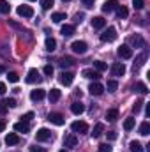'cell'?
I'll list each match as a JSON object with an SVG mask.
<instances>
[{
    "mask_svg": "<svg viewBox=\"0 0 150 152\" xmlns=\"http://www.w3.org/2000/svg\"><path fill=\"white\" fill-rule=\"evenodd\" d=\"M64 145L69 147V149H74L76 145H78V138H76V134H67V136L64 138Z\"/></svg>",
    "mask_w": 150,
    "mask_h": 152,
    "instance_id": "5bb4252c",
    "label": "cell"
},
{
    "mask_svg": "<svg viewBox=\"0 0 150 152\" xmlns=\"http://www.w3.org/2000/svg\"><path fill=\"white\" fill-rule=\"evenodd\" d=\"M64 2H69V0H64Z\"/></svg>",
    "mask_w": 150,
    "mask_h": 152,
    "instance_id": "11a10c76",
    "label": "cell"
},
{
    "mask_svg": "<svg viewBox=\"0 0 150 152\" xmlns=\"http://www.w3.org/2000/svg\"><path fill=\"white\" fill-rule=\"evenodd\" d=\"M133 88H134V92H140V94H147V92H149V87H147L143 81H136Z\"/></svg>",
    "mask_w": 150,
    "mask_h": 152,
    "instance_id": "603a6c76",
    "label": "cell"
},
{
    "mask_svg": "<svg viewBox=\"0 0 150 152\" xmlns=\"http://www.w3.org/2000/svg\"><path fill=\"white\" fill-rule=\"evenodd\" d=\"M117 39V28L115 27H108L103 34H101V41L103 42H113Z\"/></svg>",
    "mask_w": 150,
    "mask_h": 152,
    "instance_id": "6da1fadb",
    "label": "cell"
},
{
    "mask_svg": "<svg viewBox=\"0 0 150 152\" xmlns=\"http://www.w3.org/2000/svg\"><path fill=\"white\" fill-rule=\"evenodd\" d=\"M71 50H73L74 53H78V55H83V53H87L88 46H87L85 41H74V42L71 44Z\"/></svg>",
    "mask_w": 150,
    "mask_h": 152,
    "instance_id": "277c9868",
    "label": "cell"
},
{
    "mask_svg": "<svg viewBox=\"0 0 150 152\" xmlns=\"http://www.w3.org/2000/svg\"><path fill=\"white\" fill-rule=\"evenodd\" d=\"M83 18H85V14H79V12L76 14V21H78V23H79V21H83Z\"/></svg>",
    "mask_w": 150,
    "mask_h": 152,
    "instance_id": "f907efd6",
    "label": "cell"
},
{
    "mask_svg": "<svg viewBox=\"0 0 150 152\" xmlns=\"http://www.w3.org/2000/svg\"><path fill=\"white\" fill-rule=\"evenodd\" d=\"M7 80H9L11 83H18V80H20V76L16 75V73H9V75H7Z\"/></svg>",
    "mask_w": 150,
    "mask_h": 152,
    "instance_id": "ab89813d",
    "label": "cell"
},
{
    "mask_svg": "<svg viewBox=\"0 0 150 152\" xmlns=\"http://www.w3.org/2000/svg\"><path fill=\"white\" fill-rule=\"evenodd\" d=\"M97 151H99V152H111V151H113V147L110 145V143H101Z\"/></svg>",
    "mask_w": 150,
    "mask_h": 152,
    "instance_id": "f35d334b",
    "label": "cell"
},
{
    "mask_svg": "<svg viewBox=\"0 0 150 152\" xmlns=\"http://www.w3.org/2000/svg\"><path fill=\"white\" fill-rule=\"evenodd\" d=\"M134 126H136V118H133V117H127V118L124 120V129H125V131H131Z\"/></svg>",
    "mask_w": 150,
    "mask_h": 152,
    "instance_id": "83f0119b",
    "label": "cell"
},
{
    "mask_svg": "<svg viewBox=\"0 0 150 152\" xmlns=\"http://www.w3.org/2000/svg\"><path fill=\"white\" fill-rule=\"evenodd\" d=\"M44 46H46V50H48V51H55V50H57V41H55L53 37H46Z\"/></svg>",
    "mask_w": 150,
    "mask_h": 152,
    "instance_id": "484cf974",
    "label": "cell"
},
{
    "mask_svg": "<svg viewBox=\"0 0 150 152\" xmlns=\"http://www.w3.org/2000/svg\"><path fill=\"white\" fill-rule=\"evenodd\" d=\"M92 27L94 28H104L106 27V20L103 18V16H95V18H92Z\"/></svg>",
    "mask_w": 150,
    "mask_h": 152,
    "instance_id": "2e32d148",
    "label": "cell"
},
{
    "mask_svg": "<svg viewBox=\"0 0 150 152\" xmlns=\"http://www.w3.org/2000/svg\"><path fill=\"white\" fill-rule=\"evenodd\" d=\"M60 152H67V151H66V149H64V151H60Z\"/></svg>",
    "mask_w": 150,
    "mask_h": 152,
    "instance_id": "db71d44e",
    "label": "cell"
},
{
    "mask_svg": "<svg viewBox=\"0 0 150 152\" xmlns=\"http://www.w3.org/2000/svg\"><path fill=\"white\" fill-rule=\"evenodd\" d=\"M66 18H67L66 12H53V14H51V20H53L55 23H62Z\"/></svg>",
    "mask_w": 150,
    "mask_h": 152,
    "instance_id": "4dcf8cb0",
    "label": "cell"
},
{
    "mask_svg": "<svg viewBox=\"0 0 150 152\" xmlns=\"http://www.w3.org/2000/svg\"><path fill=\"white\" fill-rule=\"evenodd\" d=\"M74 32H76L74 25H62V28H60V34H62L64 37H71Z\"/></svg>",
    "mask_w": 150,
    "mask_h": 152,
    "instance_id": "e0dca14e",
    "label": "cell"
},
{
    "mask_svg": "<svg viewBox=\"0 0 150 152\" xmlns=\"http://www.w3.org/2000/svg\"><path fill=\"white\" fill-rule=\"evenodd\" d=\"M133 5H134V9H138V11H140V9H143V7H145V2H143V0H133Z\"/></svg>",
    "mask_w": 150,
    "mask_h": 152,
    "instance_id": "60d3db41",
    "label": "cell"
},
{
    "mask_svg": "<svg viewBox=\"0 0 150 152\" xmlns=\"http://www.w3.org/2000/svg\"><path fill=\"white\" fill-rule=\"evenodd\" d=\"M103 133H104V126H103V124H95L90 134H92V138H99Z\"/></svg>",
    "mask_w": 150,
    "mask_h": 152,
    "instance_id": "d4e9b609",
    "label": "cell"
},
{
    "mask_svg": "<svg viewBox=\"0 0 150 152\" xmlns=\"http://www.w3.org/2000/svg\"><path fill=\"white\" fill-rule=\"evenodd\" d=\"M5 104H7V108H16V106H18L16 99H12V97H11V99H7V101H5Z\"/></svg>",
    "mask_w": 150,
    "mask_h": 152,
    "instance_id": "ee69618b",
    "label": "cell"
},
{
    "mask_svg": "<svg viewBox=\"0 0 150 152\" xmlns=\"http://www.w3.org/2000/svg\"><path fill=\"white\" fill-rule=\"evenodd\" d=\"M118 7V2L117 0H106L104 4H103V12H111Z\"/></svg>",
    "mask_w": 150,
    "mask_h": 152,
    "instance_id": "4fadbf2b",
    "label": "cell"
},
{
    "mask_svg": "<svg viewBox=\"0 0 150 152\" xmlns=\"http://www.w3.org/2000/svg\"><path fill=\"white\" fill-rule=\"evenodd\" d=\"M28 2H34V0H28Z\"/></svg>",
    "mask_w": 150,
    "mask_h": 152,
    "instance_id": "9f6ffc18",
    "label": "cell"
},
{
    "mask_svg": "<svg viewBox=\"0 0 150 152\" xmlns=\"http://www.w3.org/2000/svg\"><path fill=\"white\" fill-rule=\"evenodd\" d=\"M48 120H50L51 124H55V126H64V124H66L64 115H62V113H57V112H51V113L48 115Z\"/></svg>",
    "mask_w": 150,
    "mask_h": 152,
    "instance_id": "8992f818",
    "label": "cell"
},
{
    "mask_svg": "<svg viewBox=\"0 0 150 152\" xmlns=\"http://www.w3.org/2000/svg\"><path fill=\"white\" fill-rule=\"evenodd\" d=\"M83 76L88 78V80H95V81H97V80L101 78V73H97V71H94V69H85V71H83Z\"/></svg>",
    "mask_w": 150,
    "mask_h": 152,
    "instance_id": "44dd1931",
    "label": "cell"
},
{
    "mask_svg": "<svg viewBox=\"0 0 150 152\" xmlns=\"http://www.w3.org/2000/svg\"><path fill=\"white\" fill-rule=\"evenodd\" d=\"M9 12H11V5H9V2L0 0V14H9Z\"/></svg>",
    "mask_w": 150,
    "mask_h": 152,
    "instance_id": "1f68e13d",
    "label": "cell"
},
{
    "mask_svg": "<svg viewBox=\"0 0 150 152\" xmlns=\"http://www.w3.org/2000/svg\"><path fill=\"white\" fill-rule=\"evenodd\" d=\"M117 53H118L120 58H131V57H133V48L127 46V44H122V46H118Z\"/></svg>",
    "mask_w": 150,
    "mask_h": 152,
    "instance_id": "ba28073f",
    "label": "cell"
},
{
    "mask_svg": "<svg viewBox=\"0 0 150 152\" xmlns=\"http://www.w3.org/2000/svg\"><path fill=\"white\" fill-rule=\"evenodd\" d=\"M127 14H129V11H127V7H125V5H118V7H117V16H118L120 20L127 18Z\"/></svg>",
    "mask_w": 150,
    "mask_h": 152,
    "instance_id": "f546056e",
    "label": "cell"
},
{
    "mask_svg": "<svg viewBox=\"0 0 150 152\" xmlns=\"http://www.w3.org/2000/svg\"><path fill=\"white\" fill-rule=\"evenodd\" d=\"M111 73H113V76H124L125 75V66L122 62H115L111 66Z\"/></svg>",
    "mask_w": 150,
    "mask_h": 152,
    "instance_id": "8fae6325",
    "label": "cell"
},
{
    "mask_svg": "<svg viewBox=\"0 0 150 152\" xmlns=\"http://www.w3.org/2000/svg\"><path fill=\"white\" fill-rule=\"evenodd\" d=\"M48 99H50V103H57L60 99V90L58 88H51L50 94H48Z\"/></svg>",
    "mask_w": 150,
    "mask_h": 152,
    "instance_id": "cb8c5ba5",
    "label": "cell"
},
{
    "mask_svg": "<svg viewBox=\"0 0 150 152\" xmlns=\"http://www.w3.org/2000/svg\"><path fill=\"white\" fill-rule=\"evenodd\" d=\"M32 118H34V112H28V113L21 115V120H23V122H30Z\"/></svg>",
    "mask_w": 150,
    "mask_h": 152,
    "instance_id": "b9f144b4",
    "label": "cell"
},
{
    "mask_svg": "<svg viewBox=\"0 0 150 152\" xmlns=\"http://www.w3.org/2000/svg\"><path fill=\"white\" fill-rule=\"evenodd\" d=\"M14 131L16 133H28L30 131V126H28V122H23V120H20V122H16L14 124Z\"/></svg>",
    "mask_w": 150,
    "mask_h": 152,
    "instance_id": "7c38bea8",
    "label": "cell"
},
{
    "mask_svg": "<svg viewBox=\"0 0 150 152\" xmlns=\"http://www.w3.org/2000/svg\"><path fill=\"white\" fill-rule=\"evenodd\" d=\"M4 71H5V67H4V66H0V73H4Z\"/></svg>",
    "mask_w": 150,
    "mask_h": 152,
    "instance_id": "f5cc1de1",
    "label": "cell"
},
{
    "mask_svg": "<svg viewBox=\"0 0 150 152\" xmlns=\"http://www.w3.org/2000/svg\"><path fill=\"white\" fill-rule=\"evenodd\" d=\"M44 75L46 76H53V66L46 64V66H44Z\"/></svg>",
    "mask_w": 150,
    "mask_h": 152,
    "instance_id": "7bdbcfd3",
    "label": "cell"
},
{
    "mask_svg": "<svg viewBox=\"0 0 150 152\" xmlns=\"http://www.w3.org/2000/svg\"><path fill=\"white\" fill-rule=\"evenodd\" d=\"M16 12H18V16H21V18H32V16H34V9H32L30 5H20V7L16 9Z\"/></svg>",
    "mask_w": 150,
    "mask_h": 152,
    "instance_id": "52a82bcc",
    "label": "cell"
},
{
    "mask_svg": "<svg viewBox=\"0 0 150 152\" xmlns=\"http://www.w3.org/2000/svg\"><path fill=\"white\" fill-rule=\"evenodd\" d=\"M53 138V133L50 131V129H46V127H41L37 133H36V140L37 142H48V140H51Z\"/></svg>",
    "mask_w": 150,
    "mask_h": 152,
    "instance_id": "3957f363",
    "label": "cell"
},
{
    "mask_svg": "<svg viewBox=\"0 0 150 152\" xmlns=\"http://www.w3.org/2000/svg\"><path fill=\"white\" fill-rule=\"evenodd\" d=\"M55 4V0H41V7L42 9H51Z\"/></svg>",
    "mask_w": 150,
    "mask_h": 152,
    "instance_id": "74e56055",
    "label": "cell"
},
{
    "mask_svg": "<svg viewBox=\"0 0 150 152\" xmlns=\"http://www.w3.org/2000/svg\"><path fill=\"white\" fill-rule=\"evenodd\" d=\"M71 112L74 115H81L83 112H85V104L81 103V101H74L73 104H71Z\"/></svg>",
    "mask_w": 150,
    "mask_h": 152,
    "instance_id": "9a60e30c",
    "label": "cell"
},
{
    "mask_svg": "<svg viewBox=\"0 0 150 152\" xmlns=\"http://www.w3.org/2000/svg\"><path fill=\"white\" fill-rule=\"evenodd\" d=\"M106 88H108V92H117V88H118V83H117L115 80H108V83H106Z\"/></svg>",
    "mask_w": 150,
    "mask_h": 152,
    "instance_id": "e575fe53",
    "label": "cell"
},
{
    "mask_svg": "<svg viewBox=\"0 0 150 152\" xmlns=\"http://www.w3.org/2000/svg\"><path fill=\"white\" fill-rule=\"evenodd\" d=\"M145 60H147V53H141V55L136 58V62H134V67H140V66H143V64H145Z\"/></svg>",
    "mask_w": 150,
    "mask_h": 152,
    "instance_id": "8d00e7d4",
    "label": "cell"
},
{
    "mask_svg": "<svg viewBox=\"0 0 150 152\" xmlns=\"http://www.w3.org/2000/svg\"><path fill=\"white\" fill-rule=\"evenodd\" d=\"M131 44H133L134 48H143V46H145V39L141 37V36H133V37H131Z\"/></svg>",
    "mask_w": 150,
    "mask_h": 152,
    "instance_id": "7402d4cb",
    "label": "cell"
},
{
    "mask_svg": "<svg viewBox=\"0 0 150 152\" xmlns=\"http://www.w3.org/2000/svg\"><path fill=\"white\" fill-rule=\"evenodd\" d=\"M25 81H27V83H30V85H34V83H41V81H42V78H41V75H39L37 69H30V71H28V75H27V78H25Z\"/></svg>",
    "mask_w": 150,
    "mask_h": 152,
    "instance_id": "5b68a950",
    "label": "cell"
},
{
    "mask_svg": "<svg viewBox=\"0 0 150 152\" xmlns=\"http://www.w3.org/2000/svg\"><path fill=\"white\" fill-rule=\"evenodd\" d=\"M143 104H145V103H143V99H138V101L133 104V112H134V113H140V112H141V108H143Z\"/></svg>",
    "mask_w": 150,
    "mask_h": 152,
    "instance_id": "d590c367",
    "label": "cell"
},
{
    "mask_svg": "<svg viewBox=\"0 0 150 152\" xmlns=\"http://www.w3.org/2000/svg\"><path fill=\"white\" fill-rule=\"evenodd\" d=\"M81 2H83V5H85V7H88V9H90V7H94V2H95V0H81Z\"/></svg>",
    "mask_w": 150,
    "mask_h": 152,
    "instance_id": "7dc6e473",
    "label": "cell"
},
{
    "mask_svg": "<svg viewBox=\"0 0 150 152\" xmlns=\"http://www.w3.org/2000/svg\"><path fill=\"white\" fill-rule=\"evenodd\" d=\"M138 131H140V134H141V136H147V134L150 133V124H149V122H141V126H140V129H138Z\"/></svg>",
    "mask_w": 150,
    "mask_h": 152,
    "instance_id": "d6a6232c",
    "label": "cell"
},
{
    "mask_svg": "<svg viewBox=\"0 0 150 152\" xmlns=\"http://www.w3.org/2000/svg\"><path fill=\"white\" fill-rule=\"evenodd\" d=\"M58 80H60V83H62V85L69 87V85L73 83V80H74V75H73L71 71H62L60 76H58Z\"/></svg>",
    "mask_w": 150,
    "mask_h": 152,
    "instance_id": "9c48e42d",
    "label": "cell"
},
{
    "mask_svg": "<svg viewBox=\"0 0 150 152\" xmlns=\"http://www.w3.org/2000/svg\"><path fill=\"white\" fill-rule=\"evenodd\" d=\"M106 118H108L110 122H115V120L118 118V110H115V108H113V110H108V112H106Z\"/></svg>",
    "mask_w": 150,
    "mask_h": 152,
    "instance_id": "836d02e7",
    "label": "cell"
},
{
    "mask_svg": "<svg viewBox=\"0 0 150 152\" xmlns=\"http://www.w3.org/2000/svg\"><path fill=\"white\" fill-rule=\"evenodd\" d=\"M30 152H46L42 147H30Z\"/></svg>",
    "mask_w": 150,
    "mask_h": 152,
    "instance_id": "c3c4849f",
    "label": "cell"
},
{
    "mask_svg": "<svg viewBox=\"0 0 150 152\" xmlns=\"http://www.w3.org/2000/svg\"><path fill=\"white\" fill-rule=\"evenodd\" d=\"M71 129H73L74 133L85 134V133H88V124H87V122H83V120H76V122L71 124Z\"/></svg>",
    "mask_w": 150,
    "mask_h": 152,
    "instance_id": "7a4b0ae2",
    "label": "cell"
},
{
    "mask_svg": "<svg viewBox=\"0 0 150 152\" xmlns=\"http://www.w3.org/2000/svg\"><path fill=\"white\" fill-rule=\"evenodd\" d=\"M44 96H46V92L42 88H36V90L30 92V99L32 101H41V99H44Z\"/></svg>",
    "mask_w": 150,
    "mask_h": 152,
    "instance_id": "ac0fdd59",
    "label": "cell"
},
{
    "mask_svg": "<svg viewBox=\"0 0 150 152\" xmlns=\"http://www.w3.org/2000/svg\"><path fill=\"white\" fill-rule=\"evenodd\" d=\"M4 129H5V122H2V120H0V133H2Z\"/></svg>",
    "mask_w": 150,
    "mask_h": 152,
    "instance_id": "816d5d0a",
    "label": "cell"
},
{
    "mask_svg": "<svg viewBox=\"0 0 150 152\" xmlns=\"http://www.w3.org/2000/svg\"><path fill=\"white\" fill-rule=\"evenodd\" d=\"M5 90H7L5 83H2V81H0V96H2V94H5Z\"/></svg>",
    "mask_w": 150,
    "mask_h": 152,
    "instance_id": "681fc988",
    "label": "cell"
},
{
    "mask_svg": "<svg viewBox=\"0 0 150 152\" xmlns=\"http://www.w3.org/2000/svg\"><path fill=\"white\" fill-rule=\"evenodd\" d=\"M7 112V104H5V101H0V115H4Z\"/></svg>",
    "mask_w": 150,
    "mask_h": 152,
    "instance_id": "bcb514c9",
    "label": "cell"
},
{
    "mask_svg": "<svg viewBox=\"0 0 150 152\" xmlns=\"http://www.w3.org/2000/svg\"><path fill=\"white\" fill-rule=\"evenodd\" d=\"M5 143H7V145H18V143H20V136H18L16 133H9V134L5 136Z\"/></svg>",
    "mask_w": 150,
    "mask_h": 152,
    "instance_id": "ffe728a7",
    "label": "cell"
},
{
    "mask_svg": "<svg viewBox=\"0 0 150 152\" xmlns=\"http://www.w3.org/2000/svg\"><path fill=\"white\" fill-rule=\"evenodd\" d=\"M129 147H131V152H145L143 145H141L140 142H136V140H133V142L129 143Z\"/></svg>",
    "mask_w": 150,
    "mask_h": 152,
    "instance_id": "f1b7e54d",
    "label": "cell"
},
{
    "mask_svg": "<svg viewBox=\"0 0 150 152\" xmlns=\"http://www.w3.org/2000/svg\"><path fill=\"white\" fill-rule=\"evenodd\" d=\"M94 67H95L97 73H104V71L108 69V64L103 62V60H95V62H94Z\"/></svg>",
    "mask_w": 150,
    "mask_h": 152,
    "instance_id": "4316f807",
    "label": "cell"
},
{
    "mask_svg": "<svg viewBox=\"0 0 150 152\" xmlns=\"http://www.w3.org/2000/svg\"><path fill=\"white\" fill-rule=\"evenodd\" d=\"M74 64V58L73 57H62L60 60H58V66L62 67V69H66V67H71Z\"/></svg>",
    "mask_w": 150,
    "mask_h": 152,
    "instance_id": "d6986e66",
    "label": "cell"
},
{
    "mask_svg": "<svg viewBox=\"0 0 150 152\" xmlns=\"http://www.w3.org/2000/svg\"><path fill=\"white\" fill-rule=\"evenodd\" d=\"M106 134H108V140H117V138H118V134H117V131H108Z\"/></svg>",
    "mask_w": 150,
    "mask_h": 152,
    "instance_id": "f6af8a7d",
    "label": "cell"
},
{
    "mask_svg": "<svg viewBox=\"0 0 150 152\" xmlns=\"http://www.w3.org/2000/svg\"><path fill=\"white\" fill-rule=\"evenodd\" d=\"M88 92H90L92 96H101V94L104 92V87H103L99 81H94V83L88 87Z\"/></svg>",
    "mask_w": 150,
    "mask_h": 152,
    "instance_id": "30bf717a",
    "label": "cell"
}]
</instances>
